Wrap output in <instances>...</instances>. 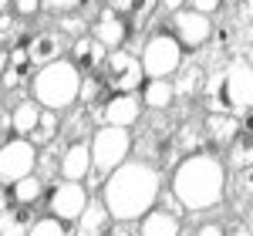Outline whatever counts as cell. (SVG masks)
I'll use <instances>...</instances> for the list:
<instances>
[{
  "mask_svg": "<svg viewBox=\"0 0 253 236\" xmlns=\"http://www.w3.org/2000/svg\"><path fill=\"white\" fill-rule=\"evenodd\" d=\"M101 81L112 95H138L142 84H145V68H142V58L135 51H112L108 61L101 64Z\"/></svg>",
  "mask_w": 253,
  "mask_h": 236,
  "instance_id": "cell-8",
  "label": "cell"
},
{
  "mask_svg": "<svg viewBox=\"0 0 253 236\" xmlns=\"http://www.w3.org/2000/svg\"><path fill=\"white\" fill-rule=\"evenodd\" d=\"M132 226H135V223H115V226H112L105 236H132V233H135Z\"/></svg>",
  "mask_w": 253,
  "mask_h": 236,
  "instance_id": "cell-43",
  "label": "cell"
},
{
  "mask_svg": "<svg viewBox=\"0 0 253 236\" xmlns=\"http://www.w3.org/2000/svg\"><path fill=\"white\" fill-rule=\"evenodd\" d=\"M233 17L240 20V24H250V20H253V0H236Z\"/></svg>",
  "mask_w": 253,
  "mask_h": 236,
  "instance_id": "cell-41",
  "label": "cell"
},
{
  "mask_svg": "<svg viewBox=\"0 0 253 236\" xmlns=\"http://www.w3.org/2000/svg\"><path fill=\"white\" fill-rule=\"evenodd\" d=\"M182 236H226V226L216 223V219H206V223H199L196 230H182Z\"/></svg>",
  "mask_w": 253,
  "mask_h": 236,
  "instance_id": "cell-36",
  "label": "cell"
},
{
  "mask_svg": "<svg viewBox=\"0 0 253 236\" xmlns=\"http://www.w3.org/2000/svg\"><path fill=\"white\" fill-rule=\"evenodd\" d=\"M175 125L179 121H169V112H152V115L138 121L135 135H132V152L135 158H145V162H152L159 169H175L182 158L175 152Z\"/></svg>",
  "mask_w": 253,
  "mask_h": 236,
  "instance_id": "cell-5",
  "label": "cell"
},
{
  "mask_svg": "<svg viewBox=\"0 0 253 236\" xmlns=\"http://www.w3.org/2000/svg\"><path fill=\"white\" fill-rule=\"evenodd\" d=\"M91 34H95L108 51H122V44H128V38H132V20L115 14L112 7H101L98 17L91 20Z\"/></svg>",
  "mask_w": 253,
  "mask_h": 236,
  "instance_id": "cell-13",
  "label": "cell"
},
{
  "mask_svg": "<svg viewBox=\"0 0 253 236\" xmlns=\"http://www.w3.org/2000/svg\"><path fill=\"white\" fill-rule=\"evenodd\" d=\"M41 115H44V108H41L34 98H20L14 108H10V121H14V135L20 138H31V132L38 128Z\"/></svg>",
  "mask_w": 253,
  "mask_h": 236,
  "instance_id": "cell-26",
  "label": "cell"
},
{
  "mask_svg": "<svg viewBox=\"0 0 253 236\" xmlns=\"http://www.w3.org/2000/svg\"><path fill=\"white\" fill-rule=\"evenodd\" d=\"M7 58H10V51H0V78H3V68H7Z\"/></svg>",
  "mask_w": 253,
  "mask_h": 236,
  "instance_id": "cell-47",
  "label": "cell"
},
{
  "mask_svg": "<svg viewBox=\"0 0 253 236\" xmlns=\"http://www.w3.org/2000/svg\"><path fill=\"white\" fill-rule=\"evenodd\" d=\"M138 98H142V105H145L149 112H172V105H175L172 78H149L142 84Z\"/></svg>",
  "mask_w": 253,
  "mask_h": 236,
  "instance_id": "cell-22",
  "label": "cell"
},
{
  "mask_svg": "<svg viewBox=\"0 0 253 236\" xmlns=\"http://www.w3.org/2000/svg\"><path fill=\"white\" fill-rule=\"evenodd\" d=\"M159 3H162V10H166V14H175V10L189 7V0H159Z\"/></svg>",
  "mask_w": 253,
  "mask_h": 236,
  "instance_id": "cell-44",
  "label": "cell"
},
{
  "mask_svg": "<svg viewBox=\"0 0 253 236\" xmlns=\"http://www.w3.org/2000/svg\"><path fill=\"white\" fill-rule=\"evenodd\" d=\"M206 78L210 71L199 64V61H182V68L172 75V84H175V101H193L196 95H203L206 88Z\"/></svg>",
  "mask_w": 253,
  "mask_h": 236,
  "instance_id": "cell-19",
  "label": "cell"
},
{
  "mask_svg": "<svg viewBox=\"0 0 253 236\" xmlns=\"http://www.w3.org/2000/svg\"><path fill=\"white\" fill-rule=\"evenodd\" d=\"M54 138H61V112H51V108H44V115H41L38 128L31 132V142L44 149V145H51Z\"/></svg>",
  "mask_w": 253,
  "mask_h": 236,
  "instance_id": "cell-29",
  "label": "cell"
},
{
  "mask_svg": "<svg viewBox=\"0 0 253 236\" xmlns=\"http://www.w3.org/2000/svg\"><path fill=\"white\" fill-rule=\"evenodd\" d=\"M162 182H166V176L159 165L145 162V158H128L105 179L98 196L105 199L115 223H138L145 213H152L159 206V193L166 189Z\"/></svg>",
  "mask_w": 253,
  "mask_h": 236,
  "instance_id": "cell-1",
  "label": "cell"
},
{
  "mask_svg": "<svg viewBox=\"0 0 253 236\" xmlns=\"http://www.w3.org/2000/svg\"><path fill=\"white\" fill-rule=\"evenodd\" d=\"M91 142H71L61 156V176L58 179H68V182H84L91 176Z\"/></svg>",
  "mask_w": 253,
  "mask_h": 236,
  "instance_id": "cell-16",
  "label": "cell"
},
{
  "mask_svg": "<svg viewBox=\"0 0 253 236\" xmlns=\"http://www.w3.org/2000/svg\"><path fill=\"white\" fill-rule=\"evenodd\" d=\"M189 7H193L196 14H206V17H213L216 10L223 7V0H189Z\"/></svg>",
  "mask_w": 253,
  "mask_h": 236,
  "instance_id": "cell-40",
  "label": "cell"
},
{
  "mask_svg": "<svg viewBox=\"0 0 253 236\" xmlns=\"http://www.w3.org/2000/svg\"><path fill=\"white\" fill-rule=\"evenodd\" d=\"M169 189L179 196V202L189 213L216 209L226 199V162L216 152H199V156L182 158L172 169Z\"/></svg>",
  "mask_w": 253,
  "mask_h": 236,
  "instance_id": "cell-2",
  "label": "cell"
},
{
  "mask_svg": "<svg viewBox=\"0 0 253 236\" xmlns=\"http://www.w3.org/2000/svg\"><path fill=\"white\" fill-rule=\"evenodd\" d=\"M145 115V105L138 95H108L101 105V125H115V128H135Z\"/></svg>",
  "mask_w": 253,
  "mask_h": 236,
  "instance_id": "cell-12",
  "label": "cell"
},
{
  "mask_svg": "<svg viewBox=\"0 0 253 236\" xmlns=\"http://www.w3.org/2000/svg\"><path fill=\"white\" fill-rule=\"evenodd\" d=\"M34 209L27 206H10L0 213V236H31V226H34Z\"/></svg>",
  "mask_w": 253,
  "mask_h": 236,
  "instance_id": "cell-27",
  "label": "cell"
},
{
  "mask_svg": "<svg viewBox=\"0 0 253 236\" xmlns=\"http://www.w3.org/2000/svg\"><path fill=\"white\" fill-rule=\"evenodd\" d=\"M226 165L230 169H247V165H253V132H243L240 128V135L233 138V145L226 149Z\"/></svg>",
  "mask_w": 253,
  "mask_h": 236,
  "instance_id": "cell-28",
  "label": "cell"
},
{
  "mask_svg": "<svg viewBox=\"0 0 253 236\" xmlns=\"http://www.w3.org/2000/svg\"><path fill=\"white\" fill-rule=\"evenodd\" d=\"M10 7L17 17H38L44 10V0H10Z\"/></svg>",
  "mask_w": 253,
  "mask_h": 236,
  "instance_id": "cell-37",
  "label": "cell"
},
{
  "mask_svg": "<svg viewBox=\"0 0 253 236\" xmlns=\"http://www.w3.org/2000/svg\"><path fill=\"white\" fill-rule=\"evenodd\" d=\"M226 236H253V233H250V226H247L243 219H233V223L226 226Z\"/></svg>",
  "mask_w": 253,
  "mask_h": 236,
  "instance_id": "cell-42",
  "label": "cell"
},
{
  "mask_svg": "<svg viewBox=\"0 0 253 236\" xmlns=\"http://www.w3.org/2000/svg\"><path fill=\"white\" fill-rule=\"evenodd\" d=\"M112 91L105 88V81H101V75H84L81 78V95H78V105H84V108H95V105H101V101L108 98Z\"/></svg>",
  "mask_w": 253,
  "mask_h": 236,
  "instance_id": "cell-30",
  "label": "cell"
},
{
  "mask_svg": "<svg viewBox=\"0 0 253 236\" xmlns=\"http://www.w3.org/2000/svg\"><path fill=\"white\" fill-rule=\"evenodd\" d=\"M240 128H243V132H253V108H250L243 118H240Z\"/></svg>",
  "mask_w": 253,
  "mask_h": 236,
  "instance_id": "cell-45",
  "label": "cell"
},
{
  "mask_svg": "<svg viewBox=\"0 0 253 236\" xmlns=\"http://www.w3.org/2000/svg\"><path fill=\"white\" fill-rule=\"evenodd\" d=\"M112 226H115V219H112V213H108L105 199L91 196L88 206H84V213H81V219L75 223V236H105Z\"/></svg>",
  "mask_w": 253,
  "mask_h": 236,
  "instance_id": "cell-18",
  "label": "cell"
},
{
  "mask_svg": "<svg viewBox=\"0 0 253 236\" xmlns=\"http://www.w3.org/2000/svg\"><path fill=\"white\" fill-rule=\"evenodd\" d=\"M81 75L78 68L71 64L68 58L54 61V64H44L34 71L31 78V98L38 101L41 108H51V112H68L78 105V95H81Z\"/></svg>",
  "mask_w": 253,
  "mask_h": 236,
  "instance_id": "cell-4",
  "label": "cell"
},
{
  "mask_svg": "<svg viewBox=\"0 0 253 236\" xmlns=\"http://www.w3.org/2000/svg\"><path fill=\"white\" fill-rule=\"evenodd\" d=\"M206 145H210V138H206L203 121H196V118H182V121L175 125V152H179V158L210 152Z\"/></svg>",
  "mask_w": 253,
  "mask_h": 236,
  "instance_id": "cell-20",
  "label": "cell"
},
{
  "mask_svg": "<svg viewBox=\"0 0 253 236\" xmlns=\"http://www.w3.org/2000/svg\"><path fill=\"white\" fill-rule=\"evenodd\" d=\"M138 3H142V0H108V3H105V7H112V10H115V14H122V17H135V10H138Z\"/></svg>",
  "mask_w": 253,
  "mask_h": 236,
  "instance_id": "cell-39",
  "label": "cell"
},
{
  "mask_svg": "<svg viewBox=\"0 0 253 236\" xmlns=\"http://www.w3.org/2000/svg\"><path fill=\"white\" fill-rule=\"evenodd\" d=\"M159 209H166V213H172V216H179V219L189 216V209L179 202V196H175L172 189H162V193H159Z\"/></svg>",
  "mask_w": 253,
  "mask_h": 236,
  "instance_id": "cell-35",
  "label": "cell"
},
{
  "mask_svg": "<svg viewBox=\"0 0 253 236\" xmlns=\"http://www.w3.org/2000/svg\"><path fill=\"white\" fill-rule=\"evenodd\" d=\"M203 105L206 112L243 118L253 108V64L247 58H230L210 71L206 88H203Z\"/></svg>",
  "mask_w": 253,
  "mask_h": 236,
  "instance_id": "cell-3",
  "label": "cell"
},
{
  "mask_svg": "<svg viewBox=\"0 0 253 236\" xmlns=\"http://www.w3.org/2000/svg\"><path fill=\"white\" fill-rule=\"evenodd\" d=\"M58 31L61 34H71V38L78 40V38H84V27H88V17L84 14H78V10H71V14H61L58 17Z\"/></svg>",
  "mask_w": 253,
  "mask_h": 236,
  "instance_id": "cell-33",
  "label": "cell"
},
{
  "mask_svg": "<svg viewBox=\"0 0 253 236\" xmlns=\"http://www.w3.org/2000/svg\"><path fill=\"white\" fill-rule=\"evenodd\" d=\"M95 121L88 115V108L84 105H75V108H68L64 115H61V138L71 145V142H88V135H95Z\"/></svg>",
  "mask_w": 253,
  "mask_h": 236,
  "instance_id": "cell-23",
  "label": "cell"
},
{
  "mask_svg": "<svg viewBox=\"0 0 253 236\" xmlns=\"http://www.w3.org/2000/svg\"><path fill=\"white\" fill-rule=\"evenodd\" d=\"M135 236H182V219L156 206L152 213H145L138 219Z\"/></svg>",
  "mask_w": 253,
  "mask_h": 236,
  "instance_id": "cell-24",
  "label": "cell"
},
{
  "mask_svg": "<svg viewBox=\"0 0 253 236\" xmlns=\"http://www.w3.org/2000/svg\"><path fill=\"white\" fill-rule=\"evenodd\" d=\"M108 47L95 38V34H84V38L71 40V51H68V61L78 68L81 75H98L101 71V64L108 61Z\"/></svg>",
  "mask_w": 253,
  "mask_h": 236,
  "instance_id": "cell-14",
  "label": "cell"
},
{
  "mask_svg": "<svg viewBox=\"0 0 253 236\" xmlns=\"http://www.w3.org/2000/svg\"><path fill=\"white\" fill-rule=\"evenodd\" d=\"M47 196V182L34 172V176H24L17 182H10V199H14V206H27V209H34L41 199Z\"/></svg>",
  "mask_w": 253,
  "mask_h": 236,
  "instance_id": "cell-25",
  "label": "cell"
},
{
  "mask_svg": "<svg viewBox=\"0 0 253 236\" xmlns=\"http://www.w3.org/2000/svg\"><path fill=\"white\" fill-rule=\"evenodd\" d=\"M34 61H31V51L27 47H10V58H7V68H3V78H0V88L3 91H14V88H31V78H34Z\"/></svg>",
  "mask_w": 253,
  "mask_h": 236,
  "instance_id": "cell-17",
  "label": "cell"
},
{
  "mask_svg": "<svg viewBox=\"0 0 253 236\" xmlns=\"http://www.w3.org/2000/svg\"><path fill=\"white\" fill-rule=\"evenodd\" d=\"M27 51H31L34 68H44V64H54V61L64 58L71 51V40H68V34H61V31H41V34H34Z\"/></svg>",
  "mask_w": 253,
  "mask_h": 236,
  "instance_id": "cell-15",
  "label": "cell"
},
{
  "mask_svg": "<svg viewBox=\"0 0 253 236\" xmlns=\"http://www.w3.org/2000/svg\"><path fill=\"white\" fill-rule=\"evenodd\" d=\"M138 58H142V68H145V78H172L186 61V51L169 31H156L142 44Z\"/></svg>",
  "mask_w": 253,
  "mask_h": 236,
  "instance_id": "cell-7",
  "label": "cell"
},
{
  "mask_svg": "<svg viewBox=\"0 0 253 236\" xmlns=\"http://www.w3.org/2000/svg\"><path fill=\"white\" fill-rule=\"evenodd\" d=\"M240 58H247L253 64V44H247V47H240Z\"/></svg>",
  "mask_w": 253,
  "mask_h": 236,
  "instance_id": "cell-46",
  "label": "cell"
},
{
  "mask_svg": "<svg viewBox=\"0 0 253 236\" xmlns=\"http://www.w3.org/2000/svg\"><path fill=\"white\" fill-rule=\"evenodd\" d=\"M31 236H75V230H71L68 223L54 219V216H44L31 226Z\"/></svg>",
  "mask_w": 253,
  "mask_h": 236,
  "instance_id": "cell-32",
  "label": "cell"
},
{
  "mask_svg": "<svg viewBox=\"0 0 253 236\" xmlns=\"http://www.w3.org/2000/svg\"><path fill=\"white\" fill-rule=\"evenodd\" d=\"M247 226H250V233H253V209H247V219H243Z\"/></svg>",
  "mask_w": 253,
  "mask_h": 236,
  "instance_id": "cell-48",
  "label": "cell"
},
{
  "mask_svg": "<svg viewBox=\"0 0 253 236\" xmlns=\"http://www.w3.org/2000/svg\"><path fill=\"white\" fill-rule=\"evenodd\" d=\"M81 0H44V10L47 14H54V17H61V14H71V10H78Z\"/></svg>",
  "mask_w": 253,
  "mask_h": 236,
  "instance_id": "cell-38",
  "label": "cell"
},
{
  "mask_svg": "<svg viewBox=\"0 0 253 236\" xmlns=\"http://www.w3.org/2000/svg\"><path fill=\"white\" fill-rule=\"evenodd\" d=\"M233 196H236V202H250V199H253V165H247V169L236 172Z\"/></svg>",
  "mask_w": 253,
  "mask_h": 236,
  "instance_id": "cell-34",
  "label": "cell"
},
{
  "mask_svg": "<svg viewBox=\"0 0 253 236\" xmlns=\"http://www.w3.org/2000/svg\"><path fill=\"white\" fill-rule=\"evenodd\" d=\"M20 31L24 27H20V17L14 14V7H0V47L14 44Z\"/></svg>",
  "mask_w": 253,
  "mask_h": 236,
  "instance_id": "cell-31",
  "label": "cell"
},
{
  "mask_svg": "<svg viewBox=\"0 0 253 236\" xmlns=\"http://www.w3.org/2000/svg\"><path fill=\"white\" fill-rule=\"evenodd\" d=\"M203 128L213 149H230L233 138L240 135V118L236 115H219V112H206L203 118Z\"/></svg>",
  "mask_w": 253,
  "mask_h": 236,
  "instance_id": "cell-21",
  "label": "cell"
},
{
  "mask_svg": "<svg viewBox=\"0 0 253 236\" xmlns=\"http://www.w3.org/2000/svg\"><path fill=\"white\" fill-rule=\"evenodd\" d=\"M47 216L61 219V223H68V226H75L84 213V206H88V199L91 193L81 186V182H68V179H54L51 186H47Z\"/></svg>",
  "mask_w": 253,
  "mask_h": 236,
  "instance_id": "cell-9",
  "label": "cell"
},
{
  "mask_svg": "<svg viewBox=\"0 0 253 236\" xmlns=\"http://www.w3.org/2000/svg\"><path fill=\"white\" fill-rule=\"evenodd\" d=\"M38 152L41 149L31 138L14 135L10 142H3L0 145V182L10 186V182H17L24 176H34L38 172Z\"/></svg>",
  "mask_w": 253,
  "mask_h": 236,
  "instance_id": "cell-10",
  "label": "cell"
},
{
  "mask_svg": "<svg viewBox=\"0 0 253 236\" xmlns=\"http://www.w3.org/2000/svg\"><path fill=\"white\" fill-rule=\"evenodd\" d=\"M132 132L128 128H115V125H101L91 135V165L98 176H112L118 165H125L132 158Z\"/></svg>",
  "mask_w": 253,
  "mask_h": 236,
  "instance_id": "cell-6",
  "label": "cell"
},
{
  "mask_svg": "<svg viewBox=\"0 0 253 236\" xmlns=\"http://www.w3.org/2000/svg\"><path fill=\"white\" fill-rule=\"evenodd\" d=\"M169 34L182 44V51H199L213 40V20L206 14H196L193 7H182L169 14Z\"/></svg>",
  "mask_w": 253,
  "mask_h": 236,
  "instance_id": "cell-11",
  "label": "cell"
}]
</instances>
